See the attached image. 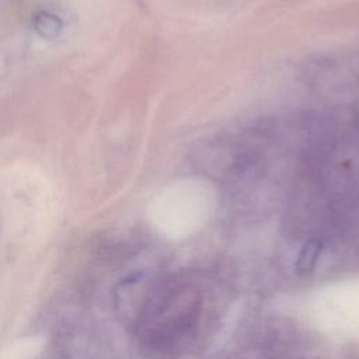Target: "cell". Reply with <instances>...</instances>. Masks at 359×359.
Returning <instances> with one entry per match:
<instances>
[{
  "instance_id": "obj_1",
  "label": "cell",
  "mask_w": 359,
  "mask_h": 359,
  "mask_svg": "<svg viewBox=\"0 0 359 359\" xmlns=\"http://www.w3.org/2000/svg\"><path fill=\"white\" fill-rule=\"evenodd\" d=\"M320 252H321V243L318 240H309L303 245V248L297 257L296 272L299 275L310 273L318 261Z\"/></svg>"
},
{
  "instance_id": "obj_2",
  "label": "cell",
  "mask_w": 359,
  "mask_h": 359,
  "mask_svg": "<svg viewBox=\"0 0 359 359\" xmlns=\"http://www.w3.org/2000/svg\"><path fill=\"white\" fill-rule=\"evenodd\" d=\"M36 29L43 35V36H55L59 29L57 20L53 15H43L36 22Z\"/></svg>"
}]
</instances>
